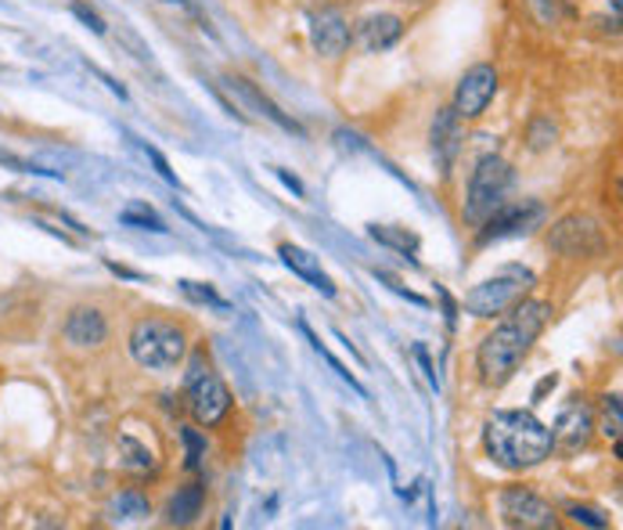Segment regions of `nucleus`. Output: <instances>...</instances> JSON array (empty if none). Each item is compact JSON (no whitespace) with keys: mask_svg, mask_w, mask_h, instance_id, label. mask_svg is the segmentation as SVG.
I'll list each match as a JSON object with an SVG mask.
<instances>
[{"mask_svg":"<svg viewBox=\"0 0 623 530\" xmlns=\"http://www.w3.org/2000/svg\"><path fill=\"white\" fill-rule=\"evenodd\" d=\"M552 322V304L548 299H519L512 310H504V322L490 336H483L480 350H476V368L487 386L509 383L530 347L544 333V325Z\"/></svg>","mask_w":623,"mask_h":530,"instance_id":"nucleus-1","label":"nucleus"},{"mask_svg":"<svg viewBox=\"0 0 623 530\" xmlns=\"http://www.w3.org/2000/svg\"><path fill=\"white\" fill-rule=\"evenodd\" d=\"M483 448L504 469H533L552 455V429L530 411H494L483 426Z\"/></svg>","mask_w":623,"mask_h":530,"instance_id":"nucleus-2","label":"nucleus"},{"mask_svg":"<svg viewBox=\"0 0 623 530\" xmlns=\"http://www.w3.org/2000/svg\"><path fill=\"white\" fill-rule=\"evenodd\" d=\"M130 357L141 365V368H152V371H166V368H177L187 354V339H184V328L163 322V318H141L130 328Z\"/></svg>","mask_w":623,"mask_h":530,"instance_id":"nucleus-3","label":"nucleus"},{"mask_svg":"<svg viewBox=\"0 0 623 530\" xmlns=\"http://www.w3.org/2000/svg\"><path fill=\"white\" fill-rule=\"evenodd\" d=\"M530 285H533V271L504 267L494 278H487L466 293V310L472 318H501L504 310H512L530 293Z\"/></svg>","mask_w":623,"mask_h":530,"instance_id":"nucleus-4","label":"nucleus"},{"mask_svg":"<svg viewBox=\"0 0 623 530\" xmlns=\"http://www.w3.org/2000/svg\"><path fill=\"white\" fill-rule=\"evenodd\" d=\"M512 188V166L498 160V155H483L480 163L472 170V181H469V198H466V210H461V217H466L472 227H480L490 213H494L504 195Z\"/></svg>","mask_w":623,"mask_h":530,"instance_id":"nucleus-5","label":"nucleus"},{"mask_svg":"<svg viewBox=\"0 0 623 530\" xmlns=\"http://www.w3.org/2000/svg\"><path fill=\"white\" fill-rule=\"evenodd\" d=\"M187 411L198 426H216L227 419L231 411V394L227 386L210 371V365L202 361V354H195L192 371H187Z\"/></svg>","mask_w":623,"mask_h":530,"instance_id":"nucleus-6","label":"nucleus"},{"mask_svg":"<svg viewBox=\"0 0 623 530\" xmlns=\"http://www.w3.org/2000/svg\"><path fill=\"white\" fill-rule=\"evenodd\" d=\"M501 509V523L504 527H519V530H555L559 516L548 506L541 495H533L530 487H504L498 498Z\"/></svg>","mask_w":623,"mask_h":530,"instance_id":"nucleus-7","label":"nucleus"},{"mask_svg":"<svg viewBox=\"0 0 623 530\" xmlns=\"http://www.w3.org/2000/svg\"><path fill=\"white\" fill-rule=\"evenodd\" d=\"M548 217V210L538 203V198H523V203L515 206H498L490 217L480 224V235H476V242L480 246H490V242H501V238H515V235H530L533 227H541Z\"/></svg>","mask_w":623,"mask_h":530,"instance_id":"nucleus-8","label":"nucleus"},{"mask_svg":"<svg viewBox=\"0 0 623 530\" xmlns=\"http://www.w3.org/2000/svg\"><path fill=\"white\" fill-rule=\"evenodd\" d=\"M548 246L562 256H591L605 253V235H602V224L595 217H584V213H573V217H562L552 235H548Z\"/></svg>","mask_w":623,"mask_h":530,"instance_id":"nucleus-9","label":"nucleus"},{"mask_svg":"<svg viewBox=\"0 0 623 530\" xmlns=\"http://www.w3.org/2000/svg\"><path fill=\"white\" fill-rule=\"evenodd\" d=\"M494 94H498V69L494 65H472L466 77L458 80V91H455V112L461 120H480L487 105L494 102Z\"/></svg>","mask_w":623,"mask_h":530,"instance_id":"nucleus-10","label":"nucleus"},{"mask_svg":"<svg viewBox=\"0 0 623 530\" xmlns=\"http://www.w3.org/2000/svg\"><path fill=\"white\" fill-rule=\"evenodd\" d=\"M350 22L343 19L339 8H321L310 16V44L317 54H325V59H339L350 48Z\"/></svg>","mask_w":623,"mask_h":530,"instance_id":"nucleus-11","label":"nucleus"},{"mask_svg":"<svg viewBox=\"0 0 623 530\" xmlns=\"http://www.w3.org/2000/svg\"><path fill=\"white\" fill-rule=\"evenodd\" d=\"M591 429H595V415L584 405V400H573V405L559 415V422L552 429V448H559L562 455H576L588 448Z\"/></svg>","mask_w":623,"mask_h":530,"instance_id":"nucleus-12","label":"nucleus"},{"mask_svg":"<svg viewBox=\"0 0 623 530\" xmlns=\"http://www.w3.org/2000/svg\"><path fill=\"white\" fill-rule=\"evenodd\" d=\"M432 155H437V170L451 177V170L461 155V116L455 109H440L432 120Z\"/></svg>","mask_w":623,"mask_h":530,"instance_id":"nucleus-13","label":"nucleus"},{"mask_svg":"<svg viewBox=\"0 0 623 530\" xmlns=\"http://www.w3.org/2000/svg\"><path fill=\"white\" fill-rule=\"evenodd\" d=\"M224 83H227V88H231V91H235V94L242 98L245 105H249V109H256V112H259V116H264V120H270L274 126H282V131H288V134L303 137V126H299V123H296L293 116H285V112H282L278 105H274V102H270V98H267L264 91H259V88H253V83L245 80V77H224Z\"/></svg>","mask_w":623,"mask_h":530,"instance_id":"nucleus-14","label":"nucleus"},{"mask_svg":"<svg viewBox=\"0 0 623 530\" xmlns=\"http://www.w3.org/2000/svg\"><path fill=\"white\" fill-rule=\"evenodd\" d=\"M400 37H404V22H400L397 16H386V11H379V16H368V19L357 22V44L365 48L368 54L389 51Z\"/></svg>","mask_w":623,"mask_h":530,"instance_id":"nucleus-15","label":"nucleus"},{"mask_svg":"<svg viewBox=\"0 0 623 530\" xmlns=\"http://www.w3.org/2000/svg\"><path fill=\"white\" fill-rule=\"evenodd\" d=\"M65 339L72 343V347H101L109 336V322L105 314L94 310V307H76L65 318Z\"/></svg>","mask_w":623,"mask_h":530,"instance_id":"nucleus-16","label":"nucleus"},{"mask_svg":"<svg viewBox=\"0 0 623 530\" xmlns=\"http://www.w3.org/2000/svg\"><path fill=\"white\" fill-rule=\"evenodd\" d=\"M278 256L285 261V267L293 271V275H299L303 282H310L321 296H336V282H331V278L325 275V267L317 264V256H314V253L293 246V242H285V246L278 249Z\"/></svg>","mask_w":623,"mask_h":530,"instance_id":"nucleus-17","label":"nucleus"},{"mask_svg":"<svg viewBox=\"0 0 623 530\" xmlns=\"http://www.w3.org/2000/svg\"><path fill=\"white\" fill-rule=\"evenodd\" d=\"M202 506H206V487H202V483L177 487V495H173L170 506H166V523H173V527L195 523L202 516Z\"/></svg>","mask_w":623,"mask_h":530,"instance_id":"nucleus-18","label":"nucleus"},{"mask_svg":"<svg viewBox=\"0 0 623 530\" xmlns=\"http://www.w3.org/2000/svg\"><path fill=\"white\" fill-rule=\"evenodd\" d=\"M149 512H152L149 498H144L141 491H134V487H126V491H120L109 501V516H112V520H120V523H137Z\"/></svg>","mask_w":623,"mask_h":530,"instance_id":"nucleus-19","label":"nucleus"},{"mask_svg":"<svg viewBox=\"0 0 623 530\" xmlns=\"http://www.w3.org/2000/svg\"><path fill=\"white\" fill-rule=\"evenodd\" d=\"M299 328H303V336H307V339H310V347H314V350H317V354H321V357H325V361L331 365V371H336V376H339L343 383H350V386H354V390H357L360 397H365L368 390H365V386H360V379H357V376H354V371H350V368H346V365L339 361V357H336V354H331V350L325 347V343H321V336H317V333H314V328L307 325V318H299Z\"/></svg>","mask_w":623,"mask_h":530,"instance_id":"nucleus-20","label":"nucleus"},{"mask_svg":"<svg viewBox=\"0 0 623 530\" xmlns=\"http://www.w3.org/2000/svg\"><path fill=\"white\" fill-rule=\"evenodd\" d=\"M371 238H375V242H382V246H389V249H397V253H408L411 261H415V253H418V235L408 232V227L375 224V227H371Z\"/></svg>","mask_w":623,"mask_h":530,"instance_id":"nucleus-21","label":"nucleus"},{"mask_svg":"<svg viewBox=\"0 0 623 530\" xmlns=\"http://www.w3.org/2000/svg\"><path fill=\"white\" fill-rule=\"evenodd\" d=\"M120 221H123L126 227H141V232H159V235L166 232L163 217H159V213H155L149 203H130V206H123Z\"/></svg>","mask_w":623,"mask_h":530,"instance_id":"nucleus-22","label":"nucleus"},{"mask_svg":"<svg viewBox=\"0 0 623 530\" xmlns=\"http://www.w3.org/2000/svg\"><path fill=\"white\" fill-rule=\"evenodd\" d=\"M120 451H123V466H126L130 472H141V477H149V472L155 469L152 451L144 448V444H137L134 437H123V440H120Z\"/></svg>","mask_w":623,"mask_h":530,"instance_id":"nucleus-23","label":"nucleus"},{"mask_svg":"<svg viewBox=\"0 0 623 530\" xmlns=\"http://www.w3.org/2000/svg\"><path fill=\"white\" fill-rule=\"evenodd\" d=\"M181 293L187 296V299H195V304H206V307H216V310H227V299L213 289V285H206V282H192V278H184L181 282Z\"/></svg>","mask_w":623,"mask_h":530,"instance_id":"nucleus-24","label":"nucleus"},{"mask_svg":"<svg viewBox=\"0 0 623 530\" xmlns=\"http://www.w3.org/2000/svg\"><path fill=\"white\" fill-rule=\"evenodd\" d=\"M602 434L610 440H620V429H623V411H620V397L616 394H605L602 397Z\"/></svg>","mask_w":623,"mask_h":530,"instance_id":"nucleus-25","label":"nucleus"},{"mask_svg":"<svg viewBox=\"0 0 623 530\" xmlns=\"http://www.w3.org/2000/svg\"><path fill=\"white\" fill-rule=\"evenodd\" d=\"M181 440H184V451H187V455H184V466L192 469V472L202 469V458H206V440H202L192 426L181 429Z\"/></svg>","mask_w":623,"mask_h":530,"instance_id":"nucleus-26","label":"nucleus"},{"mask_svg":"<svg viewBox=\"0 0 623 530\" xmlns=\"http://www.w3.org/2000/svg\"><path fill=\"white\" fill-rule=\"evenodd\" d=\"M69 11H72V16H76L91 33H98V37H105V33H109L105 19H101V16H98V8H91V4H86V0H69Z\"/></svg>","mask_w":623,"mask_h":530,"instance_id":"nucleus-27","label":"nucleus"},{"mask_svg":"<svg viewBox=\"0 0 623 530\" xmlns=\"http://www.w3.org/2000/svg\"><path fill=\"white\" fill-rule=\"evenodd\" d=\"M566 516H570L573 523H584V527H595V530L610 527V516H602L599 509H588V506H570Z\"/></svg>","mask_w":623,"mask_h":530,"instance_id":"nucleus-28","label":"nucleus"},{"mask_svg":"<svg viewBox=\"0 0 623 530\" xmlns=\"http://www.w3.org/2000/svg\"><path fill=\"white\" fill-rule=\"evenodd\" d=\"M555 141V123L552 120H533L530 126V149H548Z\"/></svg>","mask_w":623,"mask_h":530,"instance_id":"nucleus-29","label":"nucleus"},{"mask_svg":"<svg viewBox=\"0 0 623 530\" xmlns=\"http://www.w3.org/2000/svg\"><path fill=\"white\" fill-rule=\"evenodd\" d=\"M0 166H11V170H19V174H40V177H54L58 181L54 170H43L37 163H29V160H19V155H11V152H0Z\"/></svg>","mask_w":623,"mask_h":530,"instance_id":"nucleus-30","label":"nucleus"},{"mask_svg":"<svg viewBox=\"0 0 623 530\" xmlns=\"http://www.w3.org/2000/svg\"><path fill=\"white\" fill-rule=\"evenodd\" d=\"M141 152L149 155V160L155 163L159 177H163V181H170V184H181V181H177V174H173V170H170V163H166V155H163V152H159V149H152V145H141Z\"/></svg>","mask_w":623,"mask_h":530,"instance_id":"nucleus-31","label":"nucleus"},{"mask_svg":"<svg viewBox=\"0 0 623 530\" xmlns=\"http://www.w3.org/2000/svg\"><path fill=\"white\" fill-rule=\"evenodd\" d=\"M375 278H379V282H386L389 285V289H394V293H400V296H408L411 299V304H418V307H426V296H418V293H408V289H404V285L394 278V275H386V271H375Z\"/></svg>","mask_w":623,"mask_h":530,"instance_id":"nucleus-32","label":"nucleus"},{"mask_svg":"<svg viewBox=\"0 0 623 530\" xmlns=\"http://www.w3.org/2000/svg\"><path fill=\"white\" fill-rule=\"evenodd\" d=\"M440 293V299H443V314H447V325H458V304H455V299H451V293H447V289H437Z\"/></svg>","mask_w":623,"mask_h":530,"instance_id":"nucleus-33","label":"nucleus"},{"mask_svg":"<svg viewBox=\"0 0 623 530\" xmlns=\"http://www.w3.org/2000/svg\"><path fill=\"white\" fill-rule=\"evenodd\" d=\"M555 386H559V376L552 371V376H544V379L538 383V390H533V405H538V400H544V394H548V390H555Z\"/></svg>","mask_w":623,"mask_h":530,"instance_id":"nucleus-34","label":"nucleus"},{"mask_svg":"<svg viewBox=\"0 0 623 530\" xmlns=\"http://www.w3.org/2000/svg\"><path fill=\"white\" fill-rule=\"evenodd\" d=\"M415 357H418V365H422V371H426V376H429V383L437 386V371H432V361H429L426 347H415Z\"/></svg>","mask_w":623,"mask_h":530,"instance_id":"nucleus-35","label":"nucleus"},{"mask_svg":"<svg viewBox=\"0 0 623 530\" xmlns=\"http://www.w3.org/2000/svg\"><path fill=\"white\" fill-rule=\"evenodd\" d=\"M278 177H282V181L288 184V188H293V192H296V195H303V184H299V181H296L293 174H288V170H278Z\"/></svg>","mask_w":623,"mask_h":530,"instance_id":"nucleus-36","label":"nucleus"},{"mask_svg":"<svg viewBox=\"0 0 623 530\" xmlns=\"http://www.w3.org/2000/svg\"><path fill=\"white\" fill-rule=\"evenodd\" d=\"M109 271H112V275H120V278H134V282L141 278L137 271H126V267H120V264H109Z\"/></svg>","mask_w":623,"mask_h":530,"instance_id":"nucleus-37","label":"nucleus"}]
</instances>
